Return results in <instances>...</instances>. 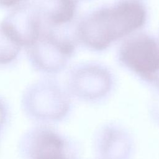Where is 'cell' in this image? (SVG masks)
<instances>
[{"instance_id": "obj_9", "label": "cell", "mask_w": 159, "mask_h": 159, "mask_svg": "<svg viewBox=\"0 0 159 159\" xmlns=\"http://www.w3.org/2000/svg\"><path fill=\"white\" fill-rule=\"evenodd\" d=\"M20 48L0 24V64H7L13 61L19 54Z\"/></svg>"}, {"instance_id": "obj_6", "label": "cell", "mask_w": 159, "mask_h": 159, "mask_svg": "<svg viewBox=\"0 0 159 159\" xmlns=\"http://www.w3.org/2000/svg\"><path fill=\"white\" fill-rule=\"evenodd\" d=\"M77 0H39L34 3L48 27L60 28L70 23L76 10Z\"/></svg>"}, {"instance_id": "obj_7", "label": "cell", "mask_w": 159, "mask_h": 159, "mask_svg": "<svg viewBox=\"0 0 159 159\" xmlns=\"http://www.w3.org/2000/svg\"><path fill=\"white\" fill-rule=\"evenodd\" d=\"M99 148L103 159H125L130 150V140L122 131L108 129L100 137Z\"/></svg>"}, {"instance_id": "obj_11", "label": "cell", "mask_w": 159, "mask_h": 159, "mask_svg": "<svg viewBox=\"0 0 159 159\" xmlns=\"http://www.w3.org/2000/svg\"><path fill=\"white\" fill-rule=\"evenodd\" d=\"M25 0H0V6L6 7H14L19 5Z\"/></svg>"}, {"instance_id": "obj_2", "label": "cell", "mask_w": 159, "mask_h": 159, "mask_svg": "<svg viewBox=\"0 0 159 159\" xmlns=\"http://www.w3.org/2000/svg\"><path fill=\"white\" fill-rule=\"evenodd\" d=\"M121 65L143 81L159 87V41L147 33L132 34L119 48Z\"/></svg>"}, {"instance_id": "obj_12", "label": "cell", "mask_w": 159, "mask_h": 159, "mask_svg": "<svg viewBox=\"0 0 159 159\" xmlns=\"http://www.w3.org/2000/svg\"><path fill=\"white\" fill-rule=\"evenodd\" d=\"M77 1H78V0H77Z\"/></svg>"}, {"instance_id": "obj_5", "label": "cell", "mask_w": 159, "mask_h": 159, "mask_svg": "<svg viewBox=\"0 0 159 159\" xmlns=\"http://www.w3.org/2000/svg\"><path fill=\"white\" fill-rule=\"evenodd\" d=\"M42 17L34 3L18 6L1 23L7 34L20 47H29L39 37Z\"/></svg>"}, {"instance_id": "obj_4", "label": "cell", "mask_w": 159, "mask_h": 159, "mask_svg": "<svg viewBox=\"0 0 159 159\" xmlns=\"http://www.w3.org/2000/svg\"><path fill=\"white\" fill-rule=\"evenodd\" d=\"M68 84L76 96L86 100H96L103 98L111 91L112 76L103 65L86 63L78 65L70 71Z\"/></svg>"}, {"instance_id": "obj_10", "label": "cell", "mask_w": 159, "mask_h": 159, "mask_svg": "<svg viewBox=\"0 0 159 159\" xmlns=\"http://www.w3.org/2000/svg\"><path fill=\"white\" fill-rule=\"evenodd\" d=\"M155 88L150 99V110L152 115L159 120V87Z\"/></svg>"}, {"instance_id": "obj_1", "label": "cell", "mask_w": 159, "mask_h": 159, "mask_svg": "<svg viewBox=\"0 0 159 159\" xmlns=\"http://www.w3.org/2000/svg\"><path fill=\"white\" fill-rule=\"evenodd\" d=\"M147 17L140 0H118L88 13L78 22L75 35L86 47L102 51L142 27Z\"/></svg>"}, {"instance_id": "obj_8", "label": "cell", "mask_w": 159, "mask_h": 159, "mask_svg": "<svg viewBox=\"0 0 159 159\" xmlns=\"http://www.w3.org/2000/svg\"><path fill=\"white\" fill-rule=\"evenodd\" d=\"M63 149L64 143L58 136L47 134L42 137L35 159H67Z\"/></svg>"}, {"instance_id": "obj_3", "label": "cell", "mask_w": 159, "mask_h": 159, "mask_svg": "<svg viewBox=\"0 0 159 159\" xmlns=\"http://www.w3.org/2000/svg\"><path fill=\"white\" fill-rule=\"evenodd\" d=\"M75 50L74 41L58 28L42 29L38 39L27 47L29 60L35 68L46 73H57L67 65Z\"/></svg>"}]
</instances>
